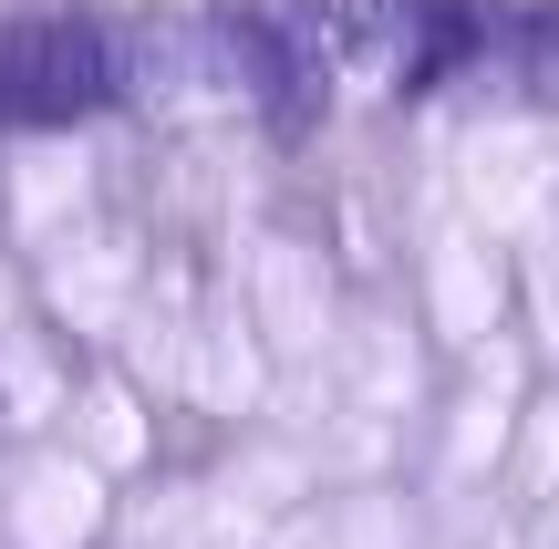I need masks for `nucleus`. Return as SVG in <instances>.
<instances>
[{
	"label": "nucleus",
	"mask_w": 559,
	"mask_h": 549,
	"mask_svg": "<svg viewBox=\"0 0 559 549\" xmlns=\"http://www.w3.org/2000/svg\"><path fill=\"white\" fill-rule=\"evenodd\" d=\"M249 332H260V353H290V363H321L332 353V270L300 239L249 249Z\"/></svg>",
	"instance_id": "nucleus-2"
},
{
	"label": "nucleus",
	"mask_w": 559,
	"mask_h": 549,
	"mask_svg": "<svg viewBox=\"0 0 559 549\" xmlns=\"http://www.w3.org/2000/svg\"><path fill=\"white\" fill-rule=\"evenodd\" d=\"M456 207L487 239H549L559 228V124L539 115H487L456 145Z\"/></svg>",
	"instance_id": "nucleus-1"
},
{
	"label": "nucleus",
	"mask_w": 559,
	"mask_h": 549,
	"mask_svg": "<svg viewBox=\"0 0 559 549\" xmlns=\"http://www.w3.org/2000/svg\"><path fill=\"white\" fill-rule=\"evenodd\" d=\"M425 311H436V332L466 343V353L498 332V260H487V228L477 218H466V228L445 218L436 228V249H425Z\"/></svg>",
	"instance_id": "nucleus-3"
},
{
	"label": "nucleus",
	"mask_w": 559,
	"mask_h": 549,
	"mask_svg": "<svg viewBox=\"0 0 559 549\" xmlns=\"http://www.w3.org/2000/svg\"><path fill=\"white\" fill-rule=\"evenodd\" d=\"M83 207H94V166H83V145H32V156L11 166V228L21 239H52V228H73Z\"/></svg>",
	"instance_id": "nucleus-4"
}]
</instances>
